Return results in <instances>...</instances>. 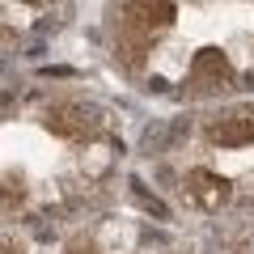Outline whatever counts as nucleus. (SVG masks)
I'll list each match as a JSON object with an SVG mask.
<instances>
[{
  "label": "nucleus",
  "mask_w": 254,
  "mask_h": 254,
  "mask_svg": "<svg viewBox=\"0 0 254 254\" xmlns=\"http://www.w3.org/2000/svg\"><path fill=\"white\" fill-rule=\"evenodd\" d=\"M225 89H233V64H229V55L216 51V47L195 51L190 72H187V93L190 98H212V93H225Z\"/></svg>",
  "instance_id": "f257e3e1"
},
{
  "label": "nucleus",
  "mask_w": 254,
  "mask_h": 254,
  "mask_svg": "<svg viewBox=\"0 0 254 254\" xmlns=\"http://www.w3.org/2000/svg\"><path fill=\"white\" fill-rule=\"evenodd\" d=\"M174 17H178V4H174V0H123V9H119V30L140 34V38H153V34H161V30H170Z\"/></svg>",
  "instance_id": "f03ea898"
},
{
  "label": "nucleus",
  "mask_w": 254,
  "mask_h": 254,
  "mask_svg": "<svg viewBox=\"0 0 254 254\" xmlns=\"http://www.w3.org/2000/svg\"><path fill=\"white\" fill-rule=\"evenodd\" d=\"M43 123L47 131H55L64 140H93L102 131V115L85 102H55V106H47Z\"/></svg>",
  "instance_id": "7ed1b4c3"
},
{
  "label": "nucleus",
  "mask_w": 254,
  "mask_h": 254,
  "mask_svg": "<svg viewBox=\"0 0 254 254\" xmlns=\"http://www.w3.org/2000/svg\"><path fill=\"white\" fill-rule=\"evenodd\" d=\"M208 140L225 148H242L254 144V110H229V115H216L208 123Z\"/></svg>",
  "instance_id": "20e7f679"
},
{
  "label": "nucleus",
  "mask_w": 254,
  "mask_h": 254,
  "mask_svg": "<svg viewBox=\"0 0 254 254\" xmlns=\"http://www.w3.org/2000/svg\"><path fill=\"white\" fill-rule=\"evenodd\" d=\"M187 195L199 203V208L216 212L220 203H229V178H220V174H212V170H190L187 174Z\"/></svg>",
  "instance_id": "39448f33"
},
{
  "label": "nucleus",
  "mask_w": 254,
  "mask_h": 254,
  "mask_svg": "<svg viewBox=\"0 0 254 254\" xmlns=\"http://www.w3.org/2000/svg\"><path fill=\"white\" fill-rule=\"evenodd\" d=\"M148 47H153V38H140V34L119 30V34H115V60L123 64V68H131V72H140V68H144Z\"/></svg>",
  "instance_id": "423d86ee"
},
{
  "label": "nucleus",
  "mask_w": 254,
  "mask_h": 254,
  "mask_svg": "<svg viewBox=\"0 0 254 254\" xmlns=\"http://www.w3.org/2000/svg\"><path fill=\"white\" fill-rule=\"evenodd\" d=\"M21 199H26V187H21V178H4V182H0V216L17 212Z\"/></svg>",
  "instance_id": "0eeeda50"
},
{
  "label": "nucleus",
  "mask_w": 254,
  "mask_h": 254,
  "mask_svg": "<svg viewBox=\"0 0 254 254\" xmlns=\"http://www.w3.org/2000/svg\"><path fill=\"white\" fill-rule=\"evenodd\" d=\"M68 254H98V246L89 237H76V242H68Z\"/></svg>",
  "instance_id": "6e6552de"
},
{
  "label": "nucleus",
  "mask_w": 254,
  "mask_h": 254,
  "mask_svg": "<svg viewBox=\"0 0 254 254\" xmlns=\"http://www.w3.org/2000/svg\"><path fill=\"white\" fill-rule=\"evenodd\" d=\"M0 254H21V250H17L13 242H0Z\"/></svg>",
  "instance_id": "1a4fd4ad"
},
{
  "label": "nucleus",
  "mask_w": 254,
  "mask_h": 254,
  "mask_svg": "<svg viewBox=\"0 0 254 254\" xmlns=\"http://www.w3.org/2000/svg\"><path fill=\"white\" fill-rule=\"evenodd\" d=\"M4 106H9V98H0V110H4Z\"/></svg>",
  "instance_id": "9d476101"
}]
</instances>
